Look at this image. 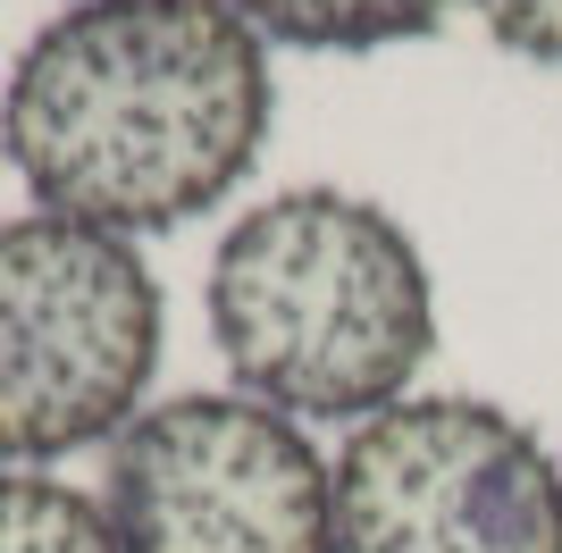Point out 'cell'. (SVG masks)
Here are the masks:
<instances>
[{
	"label": "cell",
	"instance_id": "1",
	"mask_svg": "<svg viewBox=\"0 0 562 553\" xmlns=\"http://www.w3.org/2000/svg\"><path fill=\"white\" fill-rule=\"evenodd\" d=\"M269 110V43L227 0H76L9 68L0 160L50 218L135 244L227 202Z\"/></svg>",
	"mask_w": 562,
	"mask_h": 553
},
{
	"label": "cell",
	"instance_id": "2",
	"mask_svg": "<svg viewBox=\"0 0 562 553\" xmlns=\"http://www.w3.org/2000/svg\"><path fill=\"white\" fill-rule=\"evenodd\" d=\"M211 345L285 419H378L437 345V285L386 202L285 184L218 235Z\"/></svg>",
	"mask_w": 562,
	"mask_h": 553
},
{
	"label": "cell",
	"instance_id": "3",
	"mask_svg": "<svg viewBox=\"0 0 562 553\" xmlns=\"http://www.w3.org/2000/svg\"><path fill=\"white\" fill-rule=\"evenodd\" d=\"M160 276L85 218H0V470L117 444L160 369Z\"/></svg>",
	"mask_w": 562,
	"mask_h": 553
},
{
	"label": "cell",
	"instance_id": "4",
	"mask_svg": "<svg viewBox=\"0 0 562 553\" xmlns=\"http://www.w3.org/2000/svg\"><path fill=\"white\" fill-rule=\"evenodd\" d=\"M101 511L126 553H336V470L252 394L143 403L110 444Z\"/></svg>",
	"mask_w": 562,
	"mask_h": 553
},
{
	"label": "cell",
	"instance_id": "5",
	"mask_svg": "<svg viewBox=\"0 0 562 553\" xmlns=\"http://www.w3.org/2000/svg\"><path fill=\"white\" fill-rule=\"evenodd\" d=\"M336 553H562V461L479 394H403L352 428Z\"/></svg>",
	"mask_w": 562,
	"mask_h": 553
},
{
	"label": "cell",
	"instance_id": "6",
	"mask_svg": "<svg viewBox=\"0 0 562 553\" xmlns=\"http://www.w3.org/2000/svg\"><path fill=\"white\" fill-rule=\"evenodd\" d=\"M260 43L285 50H386L412 34H437L453 0H227Z\"/></svg>",
	"mask_w": 562,
	"mask_h": 553
},
{
	"label": "cell",
	"instance_id": "7",
	"mask_svg": "<svg viewBox=\"0 0 562 553\" xmlns=\"http://www.w3.org/2000/svg\"><path fill=\"white\" fill-rule=\"evenodd\" d=\"M0 553H126L101 495L43 470H0Z\"/></svg>",
	"mask_w": 562,
	"mask_h": 553
},
{
	"label": "cell",
	"instance_id": "8",
	"mask_svg": "<svg viewBox=\"0 0 562 553\" xmlns=\"http://www.w3.org/2000/svg\"><path fill=\"white\" fill-rule=\"evenodd\" d=\"M479 25L513 59H538V68H562V0H470Z\"/></svg>",
	"mask_w": 562,
	"mask_h": 553
}]
</instances>
